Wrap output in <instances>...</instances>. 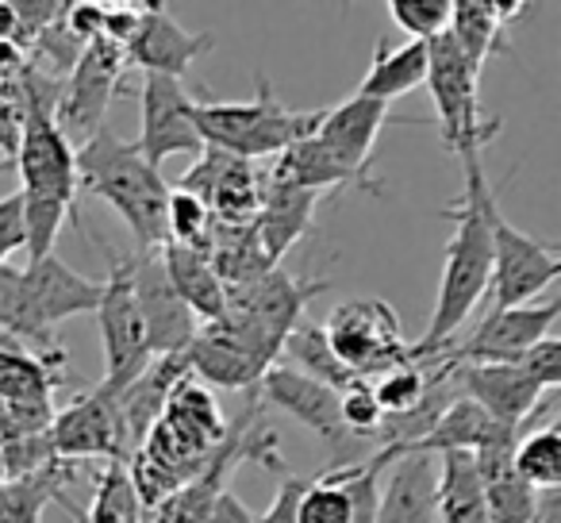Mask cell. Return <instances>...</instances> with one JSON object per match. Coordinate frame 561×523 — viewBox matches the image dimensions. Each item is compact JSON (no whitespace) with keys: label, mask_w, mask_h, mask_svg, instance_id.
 I'll return each instance as SVG.
<instances>
[{"label":"cell","mask_w":561,"mask_h":523,"mask_svg":"<svg viewBox=\"0 0 561 523\" xmlns=\"http://www.w3.org/2000/svg\"><path fill=\"white\" fill-rule=\"evenodd\" d=\"M320 196L323 193H312V189H289V185L262 181V201H257L254 227H257V239H262L265 258H270L273 266L308 235L316 208H320Z\"/></svg>","instance_id":"obj_24"},{"label":"cell","mask_w":561,"mask_h":523,"mask_svg":"<svg viewBox=\"0 0 561 523\" xmlns=\"http://www.w3.org/2000/svg\"><path fill=\"white\" fill-rule=\"evenodd\" d=\"M208 262L216 270V277L224 282V289H242V285H254L257 277H265L270 270H277L265 258L262 239H257L254 219L250 224H216L208 239Z\"/></svg>","instance_id":"obj_28"},{"label":"cell","mask_w":561,"mask_h":523,"mask_svg":"<svg viewBox=\"0 0 561 523\" xmlns=\"http://www.w3.org/2000/svg\"><path fill=\"white\" fill-rule=\"evenodd\" d=\"M20 247H24V201H20V193H12L0 201V266Z\"/></svg>","instance_id":"obj_46"},{"label":"cell","mask_w":561,"mask_h":523,"mask_svg":"<svg viewBox=\"0 0 561 523\" xmlns=\"http://www.w3.org/2000/svg\"><path fill=\"white\" fill-rule=\"evenodd\" d=\"M158 254H162V270H165V277H170L173 293H178L181 305L193 312V320L201 323V328L204 323H216L219 316H224L227 289L216 277V270H211L208 254L178 247V242H162Z\"/></svg>","instance_id":"obj_26"},{"label":"cell","mask_w":561,"mask_h":523,"mask_svg":"<svg viewBox=\"0 0 561 523\" xmlns=\"http://www.w3.org/2000/svg\"><path fill=\"white\" fill-rule=\"evenodd\" d=\"M0 481H4V428H0Z\"/></svg>","instance_id":"obj_49"},{"label":"cell","mask_w":561,"mask_h":523,"mask_svg":"<svg viewBox=\"0 0 561 523\" xmlns=\"http://www.w3.org/2000/svg\"><path fill=\"white\" fill-rule=\"evenodd\" d=\"M131 274H135V297H139L142 328H147L150 359L185 354L188 343L196 339V331H201V323L193 320V312L173 293L170 277L162 270V254L158 250H135Z\"/></svg>","instance_id":"obj_17"},{"label":"cell","mask_w":561,"mask_h":523,"mask_svg":"<svg viewBox=\"0 0 561 523\" xmlns=\"http://www.w3.org/2000/svg\"><path fill=\"white\" fill-rule=\"evenodd\" d=\"M492 428H496V423H492L489 416L473 405V400L458 397V400H450V405L443 408V416L435 420V428L427 431V439H423L415 451H420V454H446V451L473 454L477 446L489 439Z\"/></svg>","instance_id":"obj_36"},{"label":"cell","mask_w":561,"mask_h":523,"mask_svg":"<svg viewBox=\"0 0 561 523\" xmlns=\"http://www.w3.org/2000/svg\"><path fill=\"white\" fill-rule=\"evenodd\" d=\"M204 523H254V512H250L247 504H242L239 497H234L231 489H224L216 500H211L208 515H204Z\"/></svg>","instance_id":"obj_47"},{"label":"cell","mask_w":561,"mask_h":523,"mask_svg":"<svg viewBox=\"0 0 561 523\" xmlns=\"http://www.w3.org/2000/svg\"><path fill=\"white\" fill-rule=\"evenodd\" d=\"M328 346L354 377H381L385 369L408 362V339L400 331V316L389 300L358 297L331 308L328 323H320Z\"/></svg>","instance_id":"obj_7"},{"label":"cell","mask_w":561,"mask_h":523,"mask_svg":"<svg viewBox=\"0 0 561 523\" xmlns=\"http://www.w3.org/2000/svg\"><path fill=\"white\" fill-rule=\"evenodd\" d=\"M93 242L104 247V254H108V274L101 282V305H96V328H101V346H104L101 389L116 397L124 385H131L147 369L150 346H147V328H142L139 297H135L131 254L108 247V239H101V235H93Z\"/></svg>","instance_id":"obj_5"},{"label":"cell","mask_w":561,"mask_h":523,"mask_svg":"<svg viewBox=\"0 0 561 523\" xmlns=\"http://www.w3.org/2000/svg\"><path fill=\"white\" fill-rule=\"evenodd\" d=\"M0 331L32 346L35 359L47 362L50 369H58V374L66 369V351H62V343H58V331H50L47 323L32 312L24 282H20V270L9 266V262L0 266Z\"/></svg>","instance_id":"obj_29"},{"label":"cell","mask_w":561,"mask_h":523,"mask_svg":"<svg viewBox=\"0 0 561 523\" xmlns=\"http://www.w3.org/2000/svg\"><path fill=\"white\" fill-rule=\"evenodd\" d=\"M489 523H530L535 520V489L515 474V466L481 477Z\"/></svg>","instance_id":"obj_41"},{"label":"cell","mask_w":561,"mask_h":523,"mask_svg":"<svg viewBox=\"0 0 561 523\" xmlns=\"http://www.w3.org/2000/svg\"><path fill=\"white\" fill-rule=\"evenodd\" d=\"M561 300H530L519 308H492L489 316H481L473 331L466 339H454L446 346L450 362H492V366H515L538 339L553 336L558 323Z\"/></svg>","instance_id":"obj_11"},{"label":"cell","mask_w":561,"mask_h":523,"mask_svg":"<svg viewBox=\"0 0 561 523\" xmlns=\"http://www.w3.org/2000/svg\"><path fill=\"white\" fill-rule=\"evenodd\" d=\"M178 189L201 196L216 224H250L257 216V201H262V178H257L254 162H242L216 147H204L196 155V162L181 173Z\"/></svg>","instance_id":"obj_16"},{"label":"cell","mask_w":561,"mask_h":523,"mask_svg":"<svg viewBox=\"0 0 561 523\" xmlns=\"http://www.w3.org/2000/svg\"><path fill=\"white\" fill-rule=\"evenodd\" d=\"M339 412H343L346 431H351L354 439H362V443H374L377 428H381V420H385L381 405H377V397H374V382H366V377H358V382H351L339 393Z\"/></svg>","instance_id":"obj_43"},{"label":"cell","mask_w":561,"mask_h":523,"mask_svg":"<svg viewBox=\"0 0 561 523\" xmlns=\"http://www.w3.org/2000/svg\"><path fill=\"white\" fill-rule=\"evenodd\" d=\"M280 351L293 359V369H297V374L312 377V382L328 385V389H335V393H343L351 382H358V377H354L351 369L335 359V351L328 346L323 328H320V323H312V320H300L297 328L289 331V339H285V346H280Z\"/></svg>","instance_id":"obj_35"},{"label":"cell","mask_w":561,"mask_h":523,"mask_svg":"<svg viewBox=\"0 0 561 523\" xmlns=\"http://www.w3.org/2000/svg\"><path fill=\"white\" fill-rule=\"evenodd\" d=\"M458 397L473 400L492 423L527 428L542 408L546 393L519 366H492V362H454L450 369Z\"/></svg>","instance_id":"obj_19"},{"label":"cell","mask_w":561,"mask_h":523,"mask_svg":"<svg viewBox=\"0 0 561 523\" xmlns=\"http://www.w3.org/2000/svg\"><path fill=\"white\" fill-rule=\"evenodd\" d=\"M70 481H78L73 462H55L32 477L0 481V523H43L47 504H62L81 523V508L70 500Z\"/></svg>","instance_id":"obj_25"},{"label":"cell","mask_w":561,"mask_h":523,"mask_svg":"<svg viewBox=\"0 0 561 523\" xmlns=\"http://www.w3.org/2000/svg\"><path fill=\"white\" fill-rule=\"evenodd\" d=\"M438 489H435V523H489L484 489L477 477L473 454L446 451L435 454Z\"/></svg>","instance_id":"obj_30"},{"label":"cell","mask_w":561,"mask_h":523,"mask_svg":"<svg viewBox=\"0 0 561 523\" xmlns=\"http://www.w3.org/2000/svg\"><path fill=\"white\" fill-rule=\"evenodd\" d=\"M527 4H496V0H454L450 9V35L458 43V50L466 55V62L473 70H484L496 50H507L504 32H507V20L523 16Z\"/></svg>","instance_id":"obj_27"},{"label":"cell","mask_w":561,"mask_h":523,"mask_svg":"<svg viewBox=\"0 0 561 523\" xmlns=\"http://www.w3.org/2000/svg\"><path fill=\"white\" fill-rule=\"evenodd\" d=\"M216 47L211 32H185L173 20V12L165 4H142L139 27H135L131 43L124 47L127 66H139L142 73H158V78L181 81L196 66V58L208 55Z\"/></svg>","instance_id":"obj_18"},{"label":"cell","mask_w":561,"mask_h":523,"mask_svg":"<svg viewBox=\"0 0 561 523\" xmlns=\"http://www.w3.org/2000/svg\"><path fill=\"white\" fill-rule=\"evenodd\" d=\"M323 109L297 112L270 89V81L257 78L254 101H216L204 96L193 104V124L204 147H216L224 155H234L242 162H257V158H277L280 150H289L293 143L308 139L320 127Z\"/></svg>","instance_id":"obj_3"},{"label":"cell","mask_w":561,"mask_h":523,"mask_svg":"<svg viewBox=\"0 0 561 523\" xmlns=\"http://www.w3.org/2000/svg\"><path fill=\"white\" fill-rule=\"evenodd\" d=\"M450 9L454 0H389L392 24L404 35H412V43H431L450 27Z\"/></svg>","instance_id":"obj_42"},{"label":"cell","mask_w":561,"mask_h":523,"mask_svg":"<svg viewBox=\"0 0 561 523\" xmlns=\"http://www.w3.org/2000/svg\"><path fill=\"white\" fill-rule=\"evenodd\" d=\"M423 81H427V43L408 39L400 47H389L385 39H377L374 62H369V73L362 78L358 96L392 104L397 96L420 89Z\"/></svg>","instance_id":"obj_31"},{"label":"cell","mask_w":561,"mask_h":523,"mask_svg":"<svg viewBox=\"0 0 561 523\" xmlns=\"http://www.w3.org/2000/svg\"><path fill=\"white\" fill-rule=\"evenodd\" d=\"M530 523H561V489L535 492V520Z\"/></svg>","instance_id":"obj_48"},{"label":"cell","mask_w":561,"mask_h":523,"mask_svg":"<svg viewBox=\"0 0 561 523\" xmlns=\"http://www.w3.org/2000/svg\"><path fill=\"white\" fill-rule=\"evenodd\" d=\"M431 389V362L427 359H408L400 366L385 369L381 377H374V397L381 405L385 416H408L423 405Z\"/></svg>","instance_id":"obj_39"},{"label":"cell","mask_w":561,"mask_h":523,"mask_svg":"<svg viewBox=\"0 0 561 523\" xmlns=\"http://www.w3.org/2000/svg\"><path fill=\"white\" fill-rule=\"evenodd\" d=\"M389 124V104L369 101V96L354 93L351 101L335 104V109H323L320 127H316V143L335 158L339 166L358 178V189L366 196H381V178H374L369 162H374V147L381 127Z\"/></svg>","instance_id":"obj_15"},{"label":"cell","mask_w":561,"mask_h":523,"mask_svg":"<svg viewBox=\"0 0 561 523\" xmlns=\"http://www.w3.org/2000/svg\"><path fill=\"white\" fill-rule=\"evenodd\" d=\"M312 485V477H300L297 469L277 477V492H273V504L262 515H254V523H297V508L305 489Z\"/></svg>","instance_id":"obj_45"},{"label":"cell","mask_w":561,"mask_h":523,"mask_svg":"<svg viewBox=\"0 0 561 523\" xmlns=\"http://www.w3.org/2000/svg\"><path fill=\"white\" fill-rule=\"evenodd\" d=\"M62 385L66 377L32 351L0 343V405H55Z\"/></svg>","instance_id":"obj_34"},{"label":"cell","mask_w":561,"mask_h":523,"mask_svg":"<svg viewBox=\"0 0 561 523\" xmlns=\"http://www.w3.org/2000/svg\"><path fill=\"white\" fill-rule=\"evenodd\" d=\"M385 469H389V481L377 492L374 523H435V454H400Z\"/></svg>","instance_id":"obj_22"},{"label":"cell","mask_w":561,"mask_h":523,"mask_svg":"<svg viewBox=\"0 0 561 523\" xmlns=\"http://www.w3.org/2000/svg\"><path fill=\"white\" fill-rule=\"evenodd\" d=\"M431 101L438 112V135L446 139V147L454 155H481L484 143L496 139L500 120L481 116V101H477V89H481V70L466 62V55L458 50V43L450 35H438L427 43V81Z\"/></svg>","instance_id":"obj_6"},{"label":"cell","mask_w":561,"mask_h":523,"mask_svg":"<svg viewBox=\"0 0 561 523\" xmlns=\"http://www.w3.org/2000/svg\"><path fill=\"white\" fill-rule=\"evenodd\" d=\"M20 282H24L32 312L39 316L50 331H58L62 320L96 312V305H101V282L70 270L58 254L27 262V266L20 270Z\"/></svg>","instance_id":"obj_20"},{"label":"cell","mask_w":561,"mask_h":523,"mask_svg":"<svg viewBox=\"0 0 561 523\" xmlns=\"http://www.w3.org/2000/svg\"><path fill=\"white\" fill-rule=\"evenodd\" d=\"M188 377L204 385V389H254L270 366L257 359L250 346H242L231 331H224L219 323H204L196 331V339L185 351Z\"/></svg>","instance_id":"obj_21"},{"label":"cell","mask_w":561,"mask_h":523,"mask_svg":"<svg viewBox=\"0 0 561 523\" xmlns=\"http://www.w3.org/2000/svg\"><path fill=\"white\" fill-rule=\"evenodd\" d=\"M461 166H466V189H461L458 201L443 208V216L454 224V235L446 242L435 312L427 320V331L415 343H408V359L415 362L443 354L458 339V331L469 323V316L477 312V305H481L492 285L489 204L496 193L489 189L481 155H461Z\"/></svg>","instance_id":"obj_1"},{"label":"cell","mask_w":561,"mask_h":523,"mask_svg":"<svg viewBox=\"0 0 561 523\" xmlns=\"http://www.w3.org/2000/svg\"><path fill=\"white\" fill-rule=\"evenodd\" d=\"M50 451H55L58 462H73V466L89 458H101L104 466L108 462L127 466L131 446H127L116 397L96 385L93 393L78 397L73 405L58 408L55 420H50Z\"/></svg>","instance_id":"obj_12"},{"label":"cell","mask_w":561,"mask_h":523,"mask_svg":"<svg viewBox=\"0 0 561 523\" xmlns=\"http://www.w3.org/2000/svg\"><path fill=\"white\" fill-rule=\"evenodd\" d=\"M265 181H270V185H289V189H312V193H328V189H343V185L358 189V178H354L346 166H339L335 158L316 143V135L293 143L289 150H280L270 162V170H265Z\"/></svg>","instance_id":"obj_32"},{"label":"cell","mask_w":561,"mask_h":523,"mask_svg":"<svg viewBox=\"0 0 561 523\" xmlns=\"http://www.w3.org/2000/svg\"><path fill=\"white\" fill-rule=\"evenodd\" d=\"M193 93L185 81L142 73L139 86V139L135 150L147 158L154 170H162L165 158L173 155H201L204 143L193 124Z\"/></svg>","instance_id":"obj_13"},{"label":"cell","mask_w":561,"mask_h":523,"mask_svg":"<svg viewBox=\"0 0 561 523\" xmlns=\"http://www.w3.org/2000/svg\"><path fill=\"white\" fill-rule=\"evenodd\" d=\"M331 277H289L285 270H270L254 285L227 289V305L219 328L247 343L265 366H273L289 339V331L305 320L308 305L331 289Z\"/></svg>","instance_id":"obj_4"},{"label":"cell","mask_w":561,"mask_h":523,"mask_svg":"<svg viewBox=\"0 0 561 523\" xmlns=\"http://www.w3.org/2000/svg\"><path fill=\"white\" fill-rule=\"evenodd\" d=\"M515 366H519L542 393H553L561 385V339L558 336L538 339V343L530 346Z\"/></svg>","instance_id":"obj_44"},{"label":"cell","mask_w":561,"mask_h":523,"mask_svg":"<svg viewBox=\"0 0 561 523\" xmlns=\"http://www.w3.org/2000/svg\"><path fill=\"white\" fill-rule=\"evenodd\" d=\"M162 420L170 423V428H178L181 435H188L201 446H208V451H216L227 435V420H224V412H219L216 393L204 389V385L188 374L173 385L170 400H165Z\"/></svg>","instance_id":"obj_33"},{"label":"cell","mask_w":561,"mask_h":523,"mask_svg":"<svg viewBox=\"0 0 561 523\" xmlns=\"http://www.w3.org/2000/svg\"><path fill=\"white\" fill-rule=\"evenodd\" d=\"M512 466L535 492L561 489V428L558 423L538 428V431H523L519 443H515Z\"/></svg>","instance_id":"obj_37"},{"label":"cell","mask_w":561,"mask_h":523,"mask_svg":"<svg viewBox=\"0 0 561 523\" xmlns=\"http://www.w3.org/2000/svg\"><path fill=\"white\" fill-rule=\"evenodd\" d=\"M16 170L20 181H24V189H20L24 196H43V201H58L78 212V158H73L70 143L62 139V132L55 127V116L24 109Z\"/></svg>","instance_id":"obj_14"},{"label":"cell","mask_w":561,"mask_h":523,"mask_svg":"<svg viewBox=\"0 0 561 523\" xmlns=\"http://www.w3.org/2000/svg\"><path fill=\"white\" fill-rule=\"evenodd\" d=\"M489 235H492L489 293L496 297L492 308L530 305L538 293H546L561 277L558 242H542V239H535V235L519 231L515 224H507L496 196H492V204H489Z\"/></svg>","instance_id":"obj_8"},{"label":"cell","mask_w":561,"mask_h":523,"mask_svg":"<svg viewBox=\"0 0 561 523\" xmlns=\"http://www.w3.org/2000/svg\"><path fill=\"white\" fill-rule=\"evenodd\" d=\"M185 374H188L185 354H165V359H150L147 369H142L131 385H124V389L116 393V408H119V420H124V435H127L131 454L139 451L147 431L162 420L165 400H170L173 385Z\"/></svg>","instance_id":"obj_23"},{"label":"cell","mask_w":561,"mask_h":523,"mask_svg":"<svg viewBox=\"0 0 561 523\" xmlns=\"http://www.w3.org/2000/svg\"><path fill=\"white\" fill-rule=\"evenodd\" d=\"M127 70L124 47L108 39L85 43L78 66L62 78V93H58V109H55V127L62 132V139L73 150L85 139H93L104 127L108 116V104L119 89V78Z\"/></svg>","instance_id":"obj_10"},{"label":"cell","mask_w":561,"mask_h":523,"mask_svg":"<svg viewBox=\"0 0 561 523\" xmlns=\"http://www.w3.org/2000/svg\"><path fill=\"white\" fill-rule=\"evenodd\" d=\"M257 400L270 405V408H280L285 416H293L297 423H305L308 431H316V439H320L331 454V469L358 466V454L366 443L346 431L335 389H328V385L297 374L293 366L273 362V366L262 374V382H257Z\"/></svg>","instance_id":"obj_9"},{"label":"cell","mask_w":561,"mask_h":523,"mask_svg":"<svg viewBox=\"0 0 561 523\" xmlns=\"http://www.w3.org/2000/svg\"><path fill=\"white\" fill-rule=\"evenodd\" d=\"M78 189L108 201L119 212L135 239V250H158L165 242V185L162 170L135 150V143L119 139L108 124L85 139L78 150Z\"/></svg>","instance_id":"obj_2"},{"label":"cell","mask_w":561,"mask_h":523,"mask_svg":"<svg viewBox=\"0 0 561 523\" xmlns=\"http://www.w3.org/2000/svg\"><path fill=\"white\" fill-rule=\"evenodd\" d=\"M211 227H216V219H211L208 204L201 196L185 193V189H170V196H165V242H178V247L204 254Z\"/></svg>","instance_id":"obj_40"},{"label":"cell","mask_w":561,"mask_h":523,"mask_svg":"<svg viewBox=\"0 0 561 523\" xmlns=\"http://www.w3.org/2000/svg\"><path fill=\"white\" fill-rule=\"evenodd\" d=\"M93 485H96L93 504L81 515V523H142V504L131 489L127 466L108 462L104 469H96Z\"/></svg>","instance_id":"obj_38"}]
</instances>
